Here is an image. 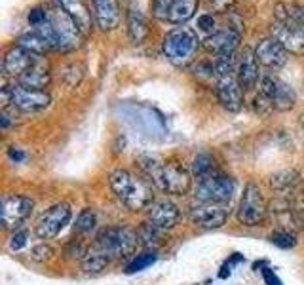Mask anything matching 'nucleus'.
I'll use <instances>...</instances> for the list:
<instances>
[{
	"label": "nucleus",
	"instance_id": "7c9ffc66",
	"mask_svg": "<svg viewBox=\"0 0 304 285\" xmlns=\"http://www.w3.org/2000/svg\"><path fill=\"white\" fill-rule=\"evenodd\" d=\"M97 226V213H95L92 207H84L76 217V224L74 228L78 230L80 234H89L92 230H95Z\"/></svg>",
	"mask_w": 304,
	"mask_h": 285
},
{
	"label": "nucleus",
	"instance_id": "20e7f679",
	"mask_svg": "<svg viewBox=\"0 0 304 285\" xmlns=\"http://www.w3.org/2000/svg\"><path fill=\"white\" fill-rule=\"evenodd\" d=\"M200 35L190 27H175L171 28L164 40H162V50L167 57L169 63L175 67H187L196 59L198 48H200Z\"/></svg>",
	"mask_w": 304,
	"mask_h": 285
},
{
	"label": "nucleus",
	"instance_id": "cd10ccee",
	"mask_svg": "<svg viewBox=\"0 0 304 285\" xmlns=\"http://www.w3.org/2000/svg\"><path fill=\"white\" fill-rule=\"evenodd\" d=\"M137 236H139V243H141V245H145L146 249H156L160 243L164 242L166 232H164V230H160V228H156V226H152L150 222L146 221L145 224H141V226H139Z\"/></svg>",
	"mask_w": 304,
	"mask_h": 285
},
{
	"label": "nucleus",
	"instance_id": "2eb2a0df",
	"mask_svg": "<svg viewBox=\"0 0 304 285\" xmlns=\"http://www.w3.org/2000/svg\"><path fill=\"white\" fill-rule=\"evenodd\" d=\"M42 63L40 55L33 53V51L25 50L21 46H12L10 50L4 53V59H2V72L8 78L17 80L21 76L23 72H27L33 67H38Z\"/></svg>",
	"mask_w": 304,
	"mask_h": 285
},
{
	"label": "nucleus",
	"instance_id": "a878e982",
	"mask_svg": "<svg viewBox=\"0 0 304 285\" xmlns=\"http://www.w3.org/2000/svg\"><path fill=\"white\" fill-rule=\"evenodd\" d=\"M219 167L215 164V158L213 154L209 152H198L192 160V165H190V173H192V177L198 181V179H203V177H209L213 173H217Z\"/></svg>",
	"mask_w": 304,
	"mask_h": 285
},
{
	"label": "nucleus",
	"instance_id": "c85d7f7f",
	"mask_svg": "<svg viewBox=\"0 0 304 285\" xmlns=\"http://www.w3.org/2000/svg\"><path fill=\"white\" fill-rule=\"evenodd\" d=\"M110 261H112L110 256H107L105 253L92 247V251H87V255L82 259V268L87 274H99V272H103L109 266Z\"/></svg>",
	"mask_w": 304,
	"mask_h": 285
},
{
	"label": "nucleus",
	"instance_id": "9d476101",
	"mask_svg": "<svg viewBox=\"0 0 304 285\" xmlns=\"http://www.w3.org/2000/svg\"><path fill=\"white\" fill-rule=\"evenodd\" d=\"M257 93L272 105L274 110H291L297 105V93L287 82L278 78L274 74H262L257 86Z\"/></svg>",
	"mask_w": 304,
	"mask_h": 285
},
{
	"label": "nucleus",
	"instance_id": "39448f33",
	"mask_svg": "<svg viewBox=\"0 0 304 285\" xmlns=\"http://www.w3.org/2000/svg\"><path fill=\"white\" fill-rule=\"evenodd\" d=\"M139 245L137 232L130 226H107L101 228L94 240V249L101 251L110 259H126L135 253Z\"/></svg>",
	"mask_w": 304,
	"mask_h": 285
},
{
	"label": "nucleus",
	"instance_id": "f257e3e1",
	"mask_svg": "<svg viewBox=\"0 0 304 285\" xmlns=\"http://www.w3.org/2000/svg\"><path fill=\"white\" fill-rule=\"evenodd\" d=\"M139 167L154 188L169 196H183L192 188V173L179 162H164L156 156H141Z\"/></svg>",
	"mask_w": 304,
	"mask_h": 285
},
{
	"label": "nucleus",
	"instance_id": "f03ea898",
	"mask_svg": "<svg viewBox=\"0 0 304 285\" xmlns=\"http://www.w3.org/2000/svg\"><path fill=\"white\" fill-rule=\"evenodd\" d=\"M109 185L110 190L114 192V196L122 206H126L130 211H145L156 202L154 200V186L146 177L135 175L130 169H118L110 171L109 175Z\"/></svg>",
	"mask_w": 304,
	"mask_h": 285
},
{
	"label": "nucleus",
	"instance_id": "412c9836",
	"mask_svg": "<svg viewBox=\"0 0 304 285\" xmlns=\"http://www.w3.org/2000/svg\"><path fill=\"white\" fill-rule=\"evenodd\" d=\"M53 4L59 10H63L78 25L82 33H87L95 23L94 12H92V8L87 6L86 0H53Z\"/></svg>",
	"mask_w": 304,
	"mask_h": 285
},
{
	"label": "nucleus",
	"instance_id": "72a5a7b5",
	"mask_svg": "<svg viewBox=\"0 0 304 285\" xmlns=\"http://www.w3.org/2000/svg\"><path fill=\"white\" fill-rule=\"evenodd\" d=\"M29 242V232L27 230H14V234L10 236V240H8V245H10V249L12 251H19L21 247H25Z\"/></svg>",
	"mask_w": 304,
	"mask_h": 285
},
{
	"label": "nucleus",
	"instance_id": "c756f323",
	"mask_svg": "<svg viewBox=\"0 0 304 285\" xmlns=\"http://www.w3.org/2000/svg\"><path fill=\"white\" fill-rule=\"evenodd\" d=\"M156 259H158V255H156V251L154 249L145 251V253H141V255L131 259L130 263H128V266H126V272H128V274H135V272L145 270V268H148L150 264L156 263Z\"/></svg>",
	"mask_w": 304,
	"mask_h": 285
},
{
	"label": "nucleus",
	"instance_id": "c9c22d12",
	"mask_svg": "<svg viewBox=\"0 0 304 285\" xmlns=\"http://www.w3.org/2000/svg\"><path fill=\"white\" fill-rule=\"evenodd\" d=\"M51 255H53V249H51L48 243H40V245H35V247L31 249V259H33V261H38V263L50 261Z\"/></svg>",
	"mask_w": 304,
	"mask_h": 285
},
{
	"label": "nucleus",
	"instance_id": "1a4fd4ad",
	"mask_svg": "<svg viewBox=\"0 0 304 285\" xmlns=\"http://www.w3.org/2000/svg\"><path fill=\"white\" fill-rule=\"evenodd\" d=\"M236 192V183L230 175H226L223 171H217L209 177H203L196 181L194 194L198 202L205 204H221L226 206Z\"/></svg>",
	"mask_w": 304,
	"mask_h": 285
},
{
	"label": "nucleus",
	"instance_id": "ea45409f",
	"mask_svg": "<svg viewBox=\"0 0 304 285\" xmlns=\"http://www.w3.org/2000/svg\"><path fill=\"white\" fill-rule=\"evenodd\" d=\"M300 129H302V133H304V112L300 114Z\"/></svg>",
	"mask_w": 304,
	"mask_h": 285
},
{
	"label": "nucleus",
	"instance_id": "4468645a",
	"mask_svg": "<svg viewBox=\"0 0 304 285\" xmlns=\"http://www.w3.org/2000/svg\"><path fill=\"white\" fill-rule=\"evenodd\" d=\"M189 219L194 226L202 230H217L228 221V209L221 204H205L198 202L189 209Z\"/></svg>",
	"mask_w": 304,
	"mask_h": 285
},
{
	"label": "nucleus",
	"instance_id": "0eeeda50",
	"mask_svg": "<svg viewBox=\"0 0 304 285\" xmlns=\"http://www.w3.org/2000/svg\"><path fill=\"white\" fill-rule=\"evenodd\" d=\"M272 36L283 44V48L289 53H304V28L298 25L289 12L285 10V4H280L274 12V21L270 23Z\"/></svg>",
	"mask_w": 304,
	"mask_h": 285
},
{
	"label": "nucleus",
	"instance_id": "473e14b6",
	"mask_svg": "<svg viewBox=\"0 0 304 285\" xmlns=\"http://www.w3.org/2000/svg\"><path fill=\"white\" fill-rule=\"evenodd\" d=\"M198 35H202L203 38H207L211 36L213 33H217V21H215V17L211 14H202L198 15V19H196V28H194Z\"/></svg>",
	"mask_w": 304,
	"mask_h": 285
},
{
	"label": "nucleus",
	"instance_id": "6e6552de",
	"mask_svg": "<svg viewBox=\"0 0 304 285\" xmlns=\"http://www.w3.org/2000/svg\"><path fill=\"white\" fill-rule=\"evenodd\" d=\"M268 206L264 202L261 186L257 183H247L244 186V192L239 196V204L236 209V219L244 226H259L266 221Z\"/></svg>",
	"mask_w": 304,
	"mask_h": 285
},
{
	"label": "nucleus",
	"instance_id": "6ab92c4d",
	"mask_svg": "<svg viewBox=\"0 0 304 285\" xmlns=\"http://www.w3.org/2000/svg\"><path fill=\"white\" fill-rule=\"evenodd\" d=\"M146 211H148V219H146V221L150 222L152 226L164 230V232L177 226V222L181 219V209H179V206L167 198L156 200Z\"/></svg>",
	"mask_w": 304,
	"mask_h": 285
},
{
	"label": "nucleus",
	"instance_id": "393cba45",
	"mask_svg": "<svg viewBox=\"0 0 304 285\" xmlns=\"http://www.w3.org/2000/svg\"><path fill=\"white\" fill-rule=\"evenodd\" d=\"M15 44L21 46V48H25V50L33 51V53H37V55H42V53H46V51L50 50V46H48V42L42 38V35L33 27H29L27 31H23L21 35L17 36Z\"/></svg>",
	"mask_w": 304,
	"mask_h": 285
},
{
	"label": "nucleus",
	"instance_id": "58836bf2",
	"mask_svg": "<svg viewBox=\"0 0 304 285\" xmlns=\"http://www.w3.org/2000/svg\"><path fill=\"white\" fill-rule=\"evenodd\" d=\"M8 154H10V158H12V160H15V162H21V160H25V152H23L21 149H17V147H10Z\"/></svg>",
	"mask_w": 304,
	"mask_h": 285
},
{
	"label": "nucleus",
	"instance_id": "4c0bfd02",
	"mask_svg": "<svg viewBox=\"0 0 304 285\" xmlns=\"http://www.w3.org/2000/svg\"><path fill=\"white\" fill-rule=\"evenodd\" d=\"M285 10L289 12V15L295 21L304 28V6H297V4H285Z\"/></svg>",
	"mask_w": 304,
	"mask_h": 285
},
{
	"label": "nucleus",
	"instance_id": "a211bd4d",
	"mask_svg": "<svg viewBox=\"0 0 304 285\" xmlns=\"http://www.w3.org/2000/svg\"><path fill=\"white\" fill-rule=\"evenodd\" d=\"M287 53L289 51L283 48V44L274 38V36H266L255 48V57L261 67L268 69V71H278L282 69L285 61H287Z\"/></svg>",
	"mask_w": 304,
	"mask_h": 285
},
{
	"label": "nucleus",
	"instance_id": "aec40b11",
	"mask_svg": "<svg viewBox=\"0 0 304 285\" xmlns=\"http://www.w3.org/2000/svg\"><path fill=\"white\" fill-rule=\"evenodd\" d=\"M241 40V33L236 27H225L219 28L217 33H213L211 36H207L203 40V46L215 53V57L219 55H234Z\"/></svg>",
	"mask_w": 304,
	"mask_h": 285
},
{
	"label": "nucleus",
	"instance_id": "ddd939ff",
	"mask_svg": "<svg viewBox=\"0 0 304 285\" xmlns=\"http://www.w3.org/2000/svg\"><path fill=\"white\" fill-rule=\"evenodd\" d=\"M35 209V200L25 194H8L2 200V226L17 230Z\"/></svg>",
	"mask_w": 304,
	"mask_h": 285
},
{
	"label": "nucleus",
	"instance_id": "f3484780",
	"mask_svg": "<svg viewBox=\"0 0 304 285\" xmlns=\"http://www.w3.org/2000/svg\"><path fill=\"white\" fill-rule=\"evenodd\" d=\"M215 92H217L219 103L230 112H238L244 105V90L239 88L236 72L219 74L215 78Z\"/></svg>",
	"mask_w": 304,
	"mask_h": 285
},
{
	"label": "nucleus",
	"instance_id": "bb28decb",
	"mask_svg": "<svg viewBox=\"0 0 304 285\" xmlns=\"http://www.w3.org/2000/svg\"><path fill=\"white\" fill-rule=\"evenodd\" d=\"M50 80H51L50 72L38 65V67H33V69H29L27 72H23L21 76L17 80H14V82H17V84H21V86H27V88H35V90H46V88L50 86Z\"/></svg>",
	"mask_w": 304,
	"mask_h": 285
},
{
	"label": "nucleus",
	"instance_id": "f704fd0d",
	"mask_svg": "<svg viewBox=\"0 0 304 285\" xmlns=\"http://www.w3.org/2000/svg\"><path fill=\"white\" fill-rule=\"evenodd\" d=\"M48 15H50V10L46 6H35L33 10H29L27 19H29L31 27H37V25H40V23H44L48 19Z\"/></svg>",
	"mask_w": 304,
	"mask_h": 285
},
{
	"label": "nucleus",
	"instance_id": "2f4dec72",
	"mask_svg": "<svg viewBox=\"0 0 304 285\" xmlns=\"http://www.w3.org/2000/svg\"><path fill=\"white\" fill-rule=\"evenodd\" d=\"M270 242L282 249H291L297 245V234L291 228H278L276 232L270 234Z\"/></svg>",
	"mask_w": 304,
	"mask_h": 285
},
{
	"label": "nucleus",
	"instance_id": "f8f14e48",
	"mask_svg": "<svg viewBox=\"0 0 304 285\" xmlns=\"http://www.w3.org/2000/svg\"><path fill=\"white\" fill-rule=\"evenodd\" d=\"M71 217H73V207L67 202H59L38 217L35 224V234L40 240H51L61 234V230L71 222Z\"/></svg>",
	"mask_w": 304,
	"mask_h": 285
},
{
	"label": "nucleus",
	"instance_id": "423d86ee",
	"mask_svg": "<svg viewBox=\"0 0 304 285\" xmlns=\"http://www.w3.org/2000/svg\"><path fill=\"white\" fill-rule=\"evenodd\" d=\"M2 101H4L2 107H12L17 112L37 114L50 107L51 97L46 90H35V88L12 82L2 88Z\"/></svg>",
	"mask_w": 304,
	"mask_h": 285
},
{
	"label": "nucleus",
	"instance_id": "5701e85b",
	"mask_svg": "<svg viewBox=\"0 0 304 285\" xmlns=\"http://www.w3.org/2000/svg\"><path fill=\"white\" fill-rule=\"evenodd\" d=\"M126 25H128V35H130L131 42L141 44L143 40H145L148 28H146V19H145V14L141 12V8H137V6L128 8Z\"/></svg>",
	"mask_w": 304,
	"mask_h": 285
},
{
	"label": "nucleus",
	"instance_id": "e433bc0d",
	"mask_svg": "<svg viewBox=\"0 0 304 285\" xmlns=\"http://www.w3.org/2000/svg\"><path fill=\"white\" fill-rule=\"evenodd\" d=\"M82 78V69H80L78 65H69L63 72V80H65L69 86H76Z\"/></svg>",
	"mask_w": 304,
	"mask_h": 285
},
{
	"label": "nucleus",
	"instance_id": "dca6fc26",
	"mask_svg": "<svg viewBox=\"0 0 304 285\" xmlns=\"http://www.w3.org/2000/svg\"><path fill=\"white\" fill-rule=\"evenodd\" d=\"M261 65L255 57V50H249V48H244L236 55V78L239 82V88L246 92H251L255 90L259 82H261L262 74L259 71Z\"/></svg>",
	"mask_w": 304,
	"mask_h": 285
},
{
	"label": "nucleus",
	"instance_id": "4be33fe9",
	"mask_svg": "<svg viewBox=\"0 0 304 285\" xmlns=\"http://www.w3.org/2000/svg\"><path fill=\"white\" fill-rule=\"evenodd\" d=\"M95 25L101 31H112L120 23V12L116 0H92Z\"/></svg>",
	"mask_w": 304,
	"mask_h": 285
},
{
	"label": "nucleus",
	"instance_id": "9b49d317",
	"mask_svg": "<svg viewBox=\"0 0 304 285\" xmlns=\"http://www.w3.org/2000/svg\"><path fill=\"white\" fill-rule=\"evenodd\" d=\"M196 8H198V0H152L150 2L152 15L156 19L177 27H183L194 17Z\"/></svg>",
	"mask_w": 304,
	"mask_h": 285
},
{
	"label": "nucleus",
	"instance_id": "7ed1b4c3",
	"mask_svg": "<svg viewBox=\"0 0 304 285\" xmlns=\"http://www.w3.org/2000/svg\"><path fill=\"white\" fill-rule=\"evenodd\" d=\"M33 28H37L38 33L42 35V38L50 46V50L71 51L76 50L82 44V31H80V27L63 10H59L57 6L50 10V15H48L46 21Z\"/></svg>",
	"mask_w": 304,
	"mask_h": 285
},
{
	"label": "nucleus",
	"instance_id": "b1692460",
	"mask_svg": "<svg viewBox=\"0 0 304 285\" xmlns=\"http://www.w3.org/2000/svg\"><path fill=\"white\" fill-rule=\"evenodd\" d=\"M300 175L295 169H283L278 171L270 177V186L276 194L280 196H287L289 192H295V188L298 186Z\"/></svg>",
	"mask_w": 304,
	"mask_h": 285
}]
</instances>
